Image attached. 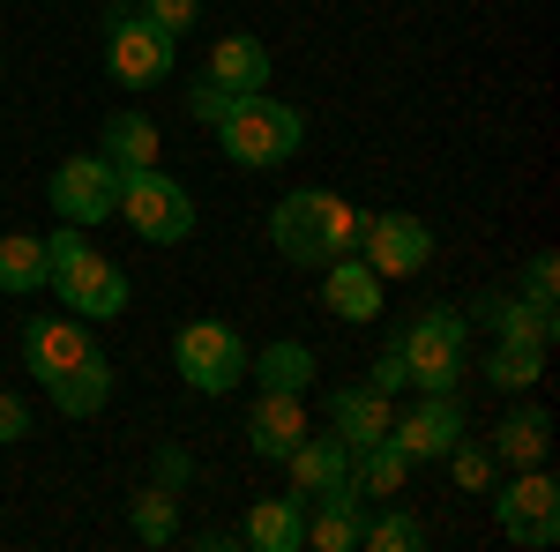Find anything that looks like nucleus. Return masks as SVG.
<instances>
[{"instance_id": "nucleus-1", "label": "nucleus", "mask_w": 560, "mask_h": 552, "mask_svg": "<svg viewBox=\"0 0 560 552\" xmlns=\"http://www.w3.org/2000/svg\"><path fill=\"white\" fill-rule=\"evenodd\" d=\"M45 284L83 321H120L128 314V269L113 255H97V239H90L83 224H60L45 239Z\"/></svg>"}, {"instance_id": "nucleus-2", "label": "nucleus", "mask_w": 560, "mask_h": 552, "mask_svg": "<svg viewBox=\"0 0 560 552\" xmlns=\"http://www.w3.org/2000/svg\"><path fill=\"white\" fill-rule=\"evenodd\" d=\"M359 232H366V216L351 210L345 195H329V187H292V195L269 210L277 255L306 261V269H322V261H337V255H359Z\"/></svg>"}, {"instance_id": "nucleus-3", "label": "nucleus", "mask_w": 560, "mask_h": 552, "mask_svg": "<svg viewBox=\"0 0 560 552\" xmlns=\"http://www.w3.org/2000/svg\"><path fill=\"white\" fill-rule=\"evenodd\" d=\"M217 150H224L240 172H277V165H292V157L306 150V120L284 105V97L247 90V97L224 105V120H217Z\"/></svg>"}, {"instance_id": "nucleus-4", "label": "nucleus", "mask_w": 560, "mask_h": 552, "mask_svg": "<svg viewBox=\"0 0 560 552\" xmlns=\"http://www.w3.org/2000/svg\"><path fill=\"white\" fill-rule=\"evenodd\" d=\"M179 68V38L142 23V8H105V75L120 90H158Z\"/></svg>"}, {"instance_id": "nucleus-5", "label": "nucleus", "mask_w": 560, "mask_h": 552, "mask_svg": "<svg viewBox=\"0 0 560 552\" xmlns=\"http://www.w3.org/2000/svg\"><path fill=\"white\" fill-rule=\"evenodd\" d=\"M120 216H128L135 239H150V247H179V239H195V195H187L165 165L120 172Z\"/></svg>"}, {"instance_id": "nucleus-6", "label": "nucleus", "mask_w": 560, "mask_h": 552, "mask_svg": "<svg viewBox=\"0 0 560 552\" xmlns=\"http://www.w3.org/2000/svg\"><path fill=\"white\" fill-rule=\"evenodd\" d=\"M396 351H404V374H411V388H427V396H441V388L464 381V351H471V321L456 314V306H427L404 337H396Z\"/></svg>"}, {"instance_id": "nucleus-7", "label": "nucleus", "mask_w": 560, "mask_h": 552, "mask_svg": "<svg viewBox=\"0 0 560 552\" xmlns=\"http://www.w3.org/2000/svg\"><path fill=\"white\" fill-rule=\"evenodd\" d=\"M173 366L195 396H232L247 381V337L232 321H187L173 337Z\"/></svg>"}, {"instance_id": "nucleus-8", "label": "nucleus", "mask_w": 560, "mask_h": 552, "mask_svg": "<svg viewBox=\"0 0 560 552\" xmlns=\"http://www.w3.org/2000/svg\"><path fill=\"white\" fill-rule=\"evenodd\" d=\"M493 522H501L516 545H530V552L560 545V485H553V470L523 463L509 485H493Z\"/></svg>"}, {"instance_id": "nucleus-9", "label": "nucleus", "mask_w": 560, "mask_h": 552, "mask_svg": "<svg viewBox=\"0 0 560 552\" xmlns=\"http://www.w3.org/2000/svg\"><path fill=\"white\" fill-rule=\"evenodd\" d=\"M45 202L60 224H105V216H120V172L105 150H83V157H60L52 165V187H45Z\"/></svg>"}, {"instance_id": "nucleus-10", "label": "nucleus", "mask_w": 560, "mask_h": 552, "mask_svg": "<svg viewBox=\"0 0 560 552\" xmlns=\"http://www.w3.org/2000/svg\"><path fill=\"white\" fill-rule=\"evenodd\" d=\"M359 255H366V269H374L382 284H388V277L404 284V277H419V269L433 261V232L419 224V216H404V210H382V216H366Z\"/></svg>"}, {"instance_id": "nucleus-11", "label": "nucleus", "mask_w": 560, "mask_h": 552, "mask_svg": "<svg viewBox=\"0 0 560 552\" xmlns=\"http://www.w3.org/2000/svg\"><path fill=\"white\" fill-rule=\"evenodd\" d=\"M388 441H396L411 463H441V456L464 441V396H456V388H441V396L419 388V403H411L404 419H388Z\"/></svg>"}, {"instance_id": "nucleus-12", "label": "nucleus", "mask_w": 560, "mask_h": 552, "mask_svg": "<svg viewBox=\"0 0 560 552\" xmlns=\"http://www.w3.org/2000/svg\"><path fill=\"white\" fill-rule=\"evenodd\" d=\"M90 351H97V337H90L83 314H52V321H23V366H31V381L52 388L68 381L75 366H83Z\"/></svg>"}, {"instance_id": "nucleus-13", "label": "nucleus", "mask_w": 560, "mask_h": 552, "mask_svg": "<svg viewBox=\"0 0 560 552\" xmlns=\"http://www.w3.org/2000/svg\"><path fill=\"white\" fill-rule=\"evenodd\" d=\"M382 277L366 269V255H337L322 261V306L337 314V321H382Z\"/></svg>"}, {"instance_id": "nucleus-14", "label": "nucleus", "mask_w": 560, "mask_h": 552, "mask_svg": "<svg viewBox=\"0 0 560 552\" xmlns=\"http://www.w3.org/2000/svg\"><path fill=\"white\" fill-rule=\"evenodd\" d=\"M300 441H306V396H277V388H261L255 411H247V448L269 456V463H284Z\"/></svg>"}, {"instance_id": "nucleus-15", "label": "nucleus", "mask_w": 560, "mask_h": 552, "mask_svg": "<svg viewBox=\"0 0 560 552\" xmlns=\"http://www.w3.org/2000/svg\"><path fill=\"white\" fill-rule=\"evenodd\" d=\"M284 470H292V493H300V501H322V493L351 485V448L337 433H306L300 448L284 456Z\"/></svg>"}, {"instance_id": "nucleus-16", "label": "nucleus", "mask_w": 560, "mask_h": 552, "mask_svg": "<svg viewBox=\"0 0 560 552\" xmlns=\"http://www.w3.org/2000/svg\"><path fill=\"white\" fill-rule=\"evenodd\" d=\"M202 75L217 90H232V97H247V90H269V45L255 31H232V38L210 45V60H202Z\"/></svg>"}, {"instance_id": "nucleus-17", "label": "nucleus", "mask_w": 560, "mask_h": 552, "mask_svg": "<svg viewBox=\"0 0 560 552\" xmlns=\"http://www.w3.org/2000/svg\"><path fill=\"white\" fill-rule=\"evenodd\" d=\"M388 419H396V411H388V396H382L374 381H351V388H337V396H329V433H337L345 448H366V441H382Z\"/></svg>"}, {"instance_id": "nucleus-18", "label": "nucleus", "mask_w": 560, "mask_h": 552, "mask_svg": "<svg viewBox=\"0 0 560 552\" xmlns=\"http://www.w3.org/2000/svg\"><path fill=\"white\" fill-rule=\"evenodd\" d=\"M359 522H366V501L337 485V493H322V501H306V545L314 552H351L359 545Z\"/></svg>"}, {"instance_id": "nucleus-19", "label": "nucleus", "mask_w": 560, "mask_h": 552, "mask_svg": "<svg viewBox=\"0 0 560 552\" xmlns=\"http://www.w3.org/2000/svg\"><path fill=\"white\" fill-rule=\"evenodd\" d=\"M411 470H419V463H411V456H404V448L382 433V441L351 448V493H359V501H396Z\"/></svg>"}, {"instance_id": "nucleus-20", "label": "nucleus", "mask_w": 560, "mask_h": 552, "mask_svg": "<svg viewBox=\"0 0 560 552\" xmlns=\"http://www.w3.org/2000/svg\"><path fill=\"white\" fill-rule=\"evenodd\" d=\"M240 545L300 552L306 545V501H300V493H284V501H255V508H247V530H240Z\"/></svg>"}, {"instance_id": "nucleus-21", "label": "nucleus", "mask_w": 560, "mask_h": 552, "mask_svg": "<svg viewBox=\"0 0 560 552\" xmlns=\"http://www.w3.org/2000/svg\"><path fill=\"white\" fill-rule=\"evenodd\" d=\"M97 150L113 157V172H142V165L165 157V134H158L150 113H113V120L97 128Z\"/></svg>"}, {"instance_id": "nucleus-22", "label": "nucleus", "mask_w": 560, "mask_h": 552, "mask_svg": "<svg viewBox=\"0 0 560 552\" xmlns=\"http://www.w3.org/2000/svg\"><path fill=\"white\" fill-rule=\"evenodd\" d=\"M247 381L277 388V396H306V388H314V351L292 343V337L261 343V351H247Z\"/></svg>"}, {"instance_id": "nucleus-23", "label": "nucleus", "mask_w": 560, "mask_h": 552, "mask_svg": "<svg viewBox=\"0 0 560 552\" xmlns=\"http://www.w3.org/2000/svg\"><path fill=\"white\" fill-rule=\"evenodd\" d=\"M45 396H52V411H60V419H97V411L113 403V366H105V351H90L83 366H75L68 381H52Z\"/></svg>"}, {"instance_id": "nucleus-24", "label": "nucleus", "mask_w": 560, "mask_h": 552, "mask_svg": "<svg viewBox=\"0 0 560 552\" xmlns=\"http://www.w3.org/2000/svg\"><path fill=\"white\" fill-rule=\"evenodd\" d=\"M486 448H493V456H501L509 470L546 463V448H553V419H546L538 403H523V411H509V419H501V433H493Z\"/></svg>"}, {"instance_id": "nucleus-25", "label": "nucleus", "mask_w": 560, "mask_h": 552, "mask_svg": "<svg viewBox=\"0 0 560 552\" xmlns=\"http://www.w3.org/2000/svg\"><path fill=\"white\" fill-rule=\"evenodd\" d=\"M486 314H493V337H509V343H538V351L560 343V306H538V298H486Z\"/></svg>"}, {"instance_id": "nucleus-26", "label": "nucleus", "mask_w": 560, "mask_h": 552, "mask_svg": "<svg viewBox=\"0 0 560 552\" xmlns=\"http://www.w3.org/2000/svg\"><path fill=\"white\" fill-rule=\"evenodd\" d=\"M38 284H45V239L38 232H8L0 239V292L23 298V292H38Z\"/></svg>"}, {"instance_id": "nucleus-27", "label": "nucleus", "mask_w": 560, "mask_h": 552, "mask_svg": "<svg viewBox=\"0 0 560 552\" xmlns=\"http://www.w3.org/2000/svg\"><path fill=\"white\" fill-rule=\"evenodd\" d=\"M538 374H546V351H538V343H509L501 337L493 351H486V381L501 388V396H523Z\"/></svg>"}, {"instance_id": "nucleus-28", "label": "nucleus", "mask_w": 560, "mask_h": 552, "mask_svg": "<svg viewBox=\"0 0 560 552\" xmlns=\"http://www.w3.org/2000/svg\"><path fill=\"white\" fill-rule=\"evenodd\" d=\"M135 538L142 545H173L179 538V493H165V485L135 493Z\"/></svg>"}, {"instance_id": "nucleus-29", "label": "nucleus", "mask_w": 560, "mask_h": 552, "mask_svg": "<svg viewBox=\"0 0 560 552\" xmlns=\"http://www.w3.org/2000/svg\"><path fill=\"white\" fill-rule=\"evenodd\" d=\"M359 545L366 552H419L427 545V522L404 515V508H388V515H374V522H359Z\"/></svg>"}, {"instance_id": "nucleus-30", "label": "nucleus", "mask_w": 560, "mask_h": 552, "mask_svg": "<svg viewBox=\"0 0 560 552\" xmlns=\"http://www.w3.org/2000/svg\"><path fill=\"white\" fill-rule=\"evenodd\" d=\"M441 463L456 470V485H464V493H493V478H501V456H493L486 441H456Z\"/></svg>"}, {"instance_id": "nucleus-31", "label": "nucleus", "mask_w": 560, "mask_h": 552, "mask_svg": "<svg viewBox=\"0 0 560 552\" xmlns=\"http://www.w3.org/2000/svg\"><path fill=\"white\" fill-rule=\"evenodd\" d=\"M142 8V23H158L165 38H187L195 23H202V0H135Z\"/></svg>"}, {"instance_id": "nucleus-32", "label": "nucleus", "mask_w": 560, "mask_h": 552, "mask_svg": "<svg viewBox=\"0 0 560 552\" xmlns=\"http://www.w3.org/2000/svg\"><path fill=\"white\" fill-rule=\"evenodd\" d=\"M553 292H560V255H553V247H538V255L523 261V298L553 306Z\"/></svg>"}, {"instance_id": "nucleus-33", "label": "nucleus", "mask_w": 560, "mask_h": 552, "mask_svg": "<svg viewBox=\"0 0 560 552\" xmlns=\"http://www.w3.org/2000/svg\"><path fill=\"white\" fill-rule=\"evenodd\" d=\"M187 478H195V456H187L179 441H158V485H165V493H179Z\"/></svg>"}, {"instance_id": "nucleus-34", "label": "nucleus", "mask_w": 560, "mask_h": 552, "mask_svg": "<svg viewBox=\"0 0 560 552\" xmlns=\"http://www.w3.org/2000/svg\"><path fill=\"white\" fill-rule=\"evenodd\" d=\"M224 105H232V90H217L210 75H202V83L187 90V113H195V120H202V128H217V120H224Z\"/></svg>"}, {"instance_id": "nucleus-35", "label": "nucleus", "mask_w": 560, "mask_h": 552, "mask_svg": "<svg viewBox=\"0 0 560 552\" xmlns=\"http://www.w3.org/2000/svg\"><path fill=\"white\" fill-rule=\"evenodd\" d=\"M374 388H382V396H396V388H411V374H404V351H396V343H388L382 359H374Z\"/></svg>"}, {"instance_id": "nucleus-36", "label": "nucleus", "mask_w": 560, "mask_h": 552, "mask_svg": "<svg viewBox=\"0 0 560 552\" xmlns=\"http://www.w3.org/2000/svg\"><path fill=\"white\" fill-rule=\"evenodd\" d=\"M23 433H31V403L0 388V441H23Z\"/></svg>"}, {"instance_id": "nucleus-37", "label": "nucleus", "mask_w": 560, "mask_h": 552, "mask_svg": "<svg viewBox=\"0 0 560 552\" xmlns=\"http://www.w3.org/2000/svg\"><path fill=\"white\" fill-rule=\"evenodd\" d=\"M240 545V530H195V552H232Z\"/></svg>"}, {"instance_id": "nucleus-38", "label": "nucleus", "mask_w": 560, "mask_h": 552, "mask_svg": "<svg viewBox=\"0 0 560 552\" xmlns=\"http://www.w3.org/2000/svg\"><path fill=\"white\" fill-rule=\"evenodd\" d=\"M0 75H8V60H0Z\"/></svg>"}]
</instances>
